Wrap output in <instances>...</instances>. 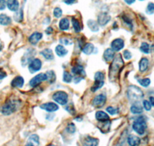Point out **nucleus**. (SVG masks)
Returning a JSON list of instances; mask_svg holds the SVG:
<instances>
[{
  "mask_svg": "<svg viewBox=\"0 0 154 146\" xmlns=\"http://www.w3.org/2000/svg\"><path fill=\"white\" fill-rule=\"evenodd\" d=\"M66 109L67 110V111L69 112L71 115H75V108H74V106L72 104H69L68 105H66Z\"/></svg>",
  "mask_w": 154,
  "mask_h": 146,
  "instance_id": "nucleus-42",
  "label": "nucleus"
},
{
  "mask_svg": "<svg viewBox=\"0 0 154 146\" xmlns=\"http://www.w3.org/2000/svg\"><path fill=\"white\" fill-rule=\"evenodd\" d=\"M140 1H143V0H140Z\"/></svg>",
  "mask_w": 154,
  "mask_h": 146,
  "instance_id": "nucleus-54",
  "label": "nucleus"
},
{
  "mask_svg": "<svg viewBox=\"0 0 154 146\" xmlns=\"http://www.w3.org/2000/svg\"><path fill=\"white\" fill-rule=\"evenodd\" d=\"M72 80V76L69 72L65 71L63 72V81L66 83H70Z\"/></svg>",
  "mask_w": 154,
  "mask_h": 146,
  "instance_id": "nucleus-34",
  "label": "nucleus"
},
{
  "mask_svg": "<svg viewBox=\"0 0 154 146\" xmlns=\"http://www.w3.org/2000/svg\"><path fill=\"white\" fill-rule=\"evenodd\" d=\"M46 34H48V35H51V34L53 32V28H51V27H48L46 30Z\"/></svg>",
  "mask_w": 154,
  "mask_h": 146,
  "instance_id": "nucleus-50",
  "label": "nucleus"
},
{
  "mask_svg": "<svg viewBox=\"0 0 154 146\" xmlns=\"http://www.w3.org/2000/svg\"><path fill=\"white\" fill-rule=\"evenodd\" d=\"M149 102H150L151 105L154 106V97H152V96L149 97Z\"/></svg>",
  "mask_w": 154,
  "mask_h": 146,
  "instance_id": "nucleus-52",
  "label": "nucleus"
},
{
  "mask_svg": "<svg viewBox=\"0 0 154 146\" xmlns=\"http://www.w3.org/2000/svg\"><path fill=\"white\" fill-rule=\"evenodd\" d=\"M59 27H60V29L62 31H66L69 28V19L66 18H64V19H62L60 22V24H59Z\"/></svg>",
  "mask_w": 154,
  "mask_h": 146,
  "instance_id": "nucleus-26",
  "label": "nucleus"
},
{
  "mask_svg": "<svg viewBox=\"0 0 154 146\" xmlns=\"http://www.w3.org/2000/svg\"><path fill=\"white\" fill-rule=\"evenodd\" d=\"M35 54V51L32 49H29L26 51V52L25 53L24 56L22 58V65L23 66H26L30 63V62L33 59L34 55Z\"/></svg>",
  "mask_w": 154,
  "mask_h": 146,
  "instance_id": "nucleus-8",
  "label": "nucleus"
},
{
  "mask_svg": "<svg viewBox=\"0 0 154 146\" xmlns=\"http://www.w3.org/2000/svg\"><path fill=\"white\" fill-rule=\"evenodd\" d=\"M14 19L17 22H21L23 19V9H19V10L16 11V14L14 16Z\"/></svg>",
  "mask_w": 154,
  "mask_h": 146,
  "instance_id": "nucleus-35",
  "label": "nucleus"
},
{
  "mask_svg": "<svg viewBox=\"0 0 154 146\" xmlns=\"http://www.w3.org/2000/svg\"><path fill=\"white\" fill-rule=\"evenodd\" d=\"M76 0H63V2H65L67 5H71V4H73Z\"/></svg>",
  "mask_w": 154,
  "mask_h": 146,
  "instance_id": "nucleus-49",
  "label": "nucleus"
},
{
  "mask_svg": "<svg viewBox=\"0 0 154 146\" xmlns=\"http://www.w3.org/2000/svg\"><path fill=\"white\" fill-rule=\"evenodd\" d=\"M99 140L95 138L90 137V136H86L83 141V144L87 146H96L98 145Z\"/></svg>",
  "mask_w": 154,
  "mask_h": 146,
  "instance_id": "nucleus-19",
  "label": "nucleus"
},
{
  "mask_svg": "<svg viewBox=\"0 0 154 146\" xmlns=\"http://www.w3.org/2000/svg\"><path fill=\"white\" fill-rule=\"evenodd\" d=\"M55 51H56V53L57 54V56H60V57H63V56H65L68 53L67 49L61 45H57L56 49H55Z\"/></svg>",
  "mask_w": 154,
  "mask_h": 146,
  "instance_id": "nucleus-25",
  "label": "nucleus"
},
{
  "mask_svg": "<svg viewBox=\"0 0 154 146\" xmlns=\"http://www.w3.org/2000/svg\"><path fill=\"white\" fill-rule=\"evenodd\" d=\"M87 25L89 29L91 30L92 32H96L99 31L98 24L94 20H89L87 23Z\"/></svg>",
  "mask_w": 154,
  "mask_h": 146,
  "instance_id": "nucleus-29",
  "label": "nucleus"
},
{
  "mask_svg": "<svg viewBox=\"0 0 154 146\" xmlns=\"http://www.w3.org/2000/svg\"><path fill=\"white\" fill-rule=\"evenodd\" d=\"M94 45L92 43H87L82 49V52L86 55L92 54L94 51Z\"/></svg>",
  "mask_w": 154,
  "mask_h": 146,
  "instance_id": "nucleus-28",
  "label": "nucleus"
},
{
  "mask_svg": "<svg viewBox=\"0 0 154 146\" xmlns=\"http://www.w3.org/2000/svg\"><path fill=\"white\" fill-rule=\"evenodd\" d=\"M143 108H145L146 111H150L151 108H152V105H151L149 102H148L147 100H144L143 102Z\"/></svg>",
  "mask_w": 154,
  "mask_h": 146,
  "instance_id": "nucleus-43",
  "label": "nucleus"
},
{
  "mask_svg": "<svg viewBox=\"0 0 154 146\" xmlns=\"http://www.w3.org/2000/svg\"><path fill=\"white\" fill-rule=\"evenodd\" d=\"M122 19H123V22H124L125 23H126V25H127V26H130V27H131L132 28V21L131 20H130V19H129V18L127 17V16H122Z\"/></svg>",
  "mask_w": 154,
  "mask_h": 146,
  "instance_id": "nucleus-44",
  "label": "nucleus"
},
{
  "mask_svg": "<svg viewBox=\"0 0 154 146\" xmlns=\"http://www.w3.org/2000/svg\"><path fill=\"white\" fill-rule=\"evenodd\" d=\"M103 85L104 81H95L94 84H93V85L91 88V90L93 91V92H96L97 90L101 89Z\"/></svg>",
  "mask_w": 154,
  "mask_h": 146,
  "instance_id": "nucleus-31",
  "label": "nucleus"
},
{
  "mask_svg": "<svg viewBox=\"0 0 154 146\" xmlns=\"http://www.w3.org/2000/svg\"><path fill=\"white\" fill-rule=\"evenodd\" d=\"M72 73L76 76L82 77V78H84L85 75H86L84 68H83V66L80 65H77L74 66L72 68Z\"/></svg>",
  "mask_w": 154,
  "mask_h": 146,
  "instance_id": "nucleus-13",
  "label": "nucleus"
},
{
  "mask_svg": "<svg viewBox=\"0 0 154 146\" xmlns=\"http://www.w3.org/2000/svg\"><path fill=\"white\" fill-rule=\"evenodd\" d=\"M128 144L131 146H135V145H139L140 144V138L138 136L136 135H130L127 138Z\"/></svg>",
  "mask_w": 154,
  "mask_h": 146,
  "instance_id": "nucleus-23",
  "label": "nucleus"
},
{
  "mask_svg": "<svg viewBox=\"0 0 154 146\" xmlns=\"http://www.w3.org/2000/svg\"><path fill=\"white\" fill-rule=\"evenodd\" d=\"M40 54L47 60H53L54 59V55H53V51L49 49H46L40 52Z\"/></svg>",
  "mask_w": 154,
  "mask_h": 146,
  "instance_id": "nucleus-24",
  "label": "nucleus"
},
{
  "mask_svg": "<svg viewBox=\"0 0 154 146\" xmlns=\"http://www.w3.org/2000/svg\"><path fill=\"white\" fill-rule=\"evenodd\" d=\"M148 66H149V60L146 58H143V59H141V60L140 61V63H139L140 71H142V72L146 71L147 68H148Z\"/></svg>",
  "mask_w": 154,
  "mask_h": 146,
  "instance_id": "nucleus-22",
  "label": "nucleus"
},
{
  "mask_svg": "<svg viewBox=\"0 0 154 146\" xmlns=\"http://www.w3.org/2000/svg\"><path fill=\"white\" fill-rule=\"evenodd\" d=\"M123 56H124V58L126 59V60H129V59H130L132 58L131 52H130L129 50L124 51V52H123Z\"/></svg>",
  "mask_w": 154,
  "mask_h": 146,
  "instance_id": "nucleus-45",
  "label": "nucleus"
},
{
  "mask_svg": "<svg viewBox=\"0 0 154 146\" xmlns=\"http://www.w3.org/2000/svg\"><path fill=\"white\" fill-rule=\"evenodd\" d=\"M13 88H23L24 85V78L22 76H16L11 83Z\"/></svg>",
  "mask_w": 154,
  "mask_h": 146,
  "instance_id": "nucleus-18",
  "label": "nucleus"
},
{
  "mask_svg": "<svg viewBox=\"0 0 154 146\" xmlns=\"http://www.w3.org/2000/svg\"><path fill=\"white\" fill-rule=\"evenodd\" d=\"M115 57V51L112 49H107L103 53V59L106 62H109L112 60H113Z\"/></svg>",
  "mask_w": 154,
  "mask_h": 146,
  "instance_id": "nucleus-15",
  "label": "nucleus"
},
{
  "mask_svg": "<svg viewBox=\"0 0 154 146\" xmlns=\"http://www.w3.org/2000/svg\"><path fill=\"white\" fill-rule=\"evenodd\" d=\"M40 108L48 112H53L59 109V106L54 102H47L40 105Z\"/></svg>",
  "mask_w": 154,
  "mask_h": 146,
  "instance_id": "nucleus-11",
  "label": "nucleus"
},
{
  "mask_svg": "<svg viewBox=\"0 0 154 146\" xmlns=\"http://www.w3.org/2000/svg\"><path fill=\"white\" fill-rule=\"evenodd\" d=\"M146 127V120L145 117L143 116L137 117L133 124V130L140 135H142L145 133Z\"/></svg>",
  "mask_w": 154,
  "mask_h": 146,
  "instance_id": "nucleus-4",
  "label": "nucleus"
},
{
  "mask_svg": "<svg viewBox=\"0 0 154 146\" xmlns=\"http://www.w3.org/2000/svg\"><path fill=\"white\" fill-rule=\"evenodd\" d=\"M12 23V19L5 14L0 15V24L2 26H9Z\"/></svg>",
  "mask_w": 154,
  "mask_h": 146,
  "instance_id": "nucleus-27",
  "label": "nucleus"
},
{
  "mask_svg": "<svg viewBox=\"0 0 154 146\" xmlns=\"http://www.w3.org/2000/svg\"><path fill=\"white\" fill-rule=\"evenodd\" d=\"M6 7V1L5 0H0V10H4Z\"/></svg>",
  "mask_w": 154,
  "mask_h": 146,
  "instance_id": "nucleus-47",
  "label": "nucleus"
},
{
  "mask_svg": "<svg viewBox=\"0 0 154 146\" xmlns=\"http://www.w3.org/2000/svg\"><path fill=\"white\" fill-rule=\"evenodd\" d=\"M72 26H73V29L76 32H79L82 30V26H81L80 23L78 21V19H75V18H72Z\"/></svg>",
  "mask_w": 154,
  "mask_h": 146,
  "instance_id": "nucleus-30",
  "label": "nucleus"
},
{
  "mask_svg": "<svg viewBox=\"0 0 154 146\" xmlns=\"http://www.w3.org/2000/svg\"><path fill=\"white\" fill-rule=\"evenodd\" d=\"M104 78H105L104 74L102 71H97L95 74V81H104Z\"/></svg>",
  "mask_w": 154,
  "mask_h": 146,
  "instance_id": "nucleus-38",
  "label": "nucleus"
},
{
  "mask_svg": "<svg viewBox=\"0 0 154 146\" xmlns=\"http://www.w3.org/2000/svg\"><path fill=\"white\" fill-rule=\"evenodd\" d=\"M146 13L147 14H153L154 13V3L152 2H149L148 5H147L146 9Z\"/></svg>",
  "mask_w": 154,
  "mask_h": 146,
  "instance_id": "nucleus-40",
  "label": "nucleus"
},
{
  "mask_svg": "<svg viewBox=\"0 0 154 146\" xmlns=\"http://www.w3.org/2000/svg\"><path fill=\"white\" fill-rule=\"evenodd\" d=\"M111 17L106 12H101L98 16V23L100 26H106L109 22L110 21Z\"/></svg>",
  "mask_w": 154,
  "mask_h": 146,
  "instance_id": "nucleus-12",
  "label": "nucleus"
},
{
  "mask_svg": "<svg viewBox=\"0 0 154 146\" xmlns=\"http://www.w3.org/2000/svg\"><path fill=\"white\" fill-rule=\"evenodd\" d=\"M68 95L66 92H63V91H59V92H55L53 96V99L58 104L65 105L68 102Z\"/></svg>",
  "mask_w": 154,
  "mask_h": 146,
  "instance_id": "nucleus-5",
  "label": "nucleus"
},
{
  "mask_svg": "<svg viewBox=\"0 0 154 146\" xmlns=\"http://www.w3.org/2000/svg\"><path fill=\"white\" fill-rule=\"evenodd\" d=\"M53 14H54L55 17L56 18H60L63 15V11L60 8L56 7L54 9V11H53Z\"/></svg>",
  "mask_w": 154,
  "mask_h": 146,
  "instance_id": "nucleus-41",
  "label": "nucleus"
},
{
  "mask_svg": "<svg viewBox=\"0 0 154 146\" xmlns=\"http://www.w3.org/2000/svg\"><path fill=\"white\" fill-rule=\"evenodd\" d=\"M67 132L70 133V134H73L75 132V126L73 123H69L67 125L66 129Z\"/></svg>",
  "mask_w": 154,
  "mask_h": 146,
  "instance_id": "nucleus-39",
  "label": "nucleus"
},
{
  "mask_svg": "<svg viewBox=\"0 0 154 146\" xmlns=\"http://www.w3.org/2000/svg\"><path fill=\"white\" fill-rule=\"evenodd\" d=\"M46 80H47V77H46V74L40 73V74L35 75V77L32 78L31 81L29 82V85H31L32 87H36L37 85H38Z\"/></svg>",
  "mask_w": 154,
  "mask_h": 146,
  "instance_id": "nucleus-6",
  "label": "nucleus"
},
{
  "mask_svg": "<svg viewBox=\"0 0 154 146\" xmlns=\"http://www.w3.org/2000/svg\"><path fill=\"white\" fill-rule=\"evenodd\" d=\"M6 76V73L3 71V70L0 69V79H2Z\"/></svg>",
  "mask_w": 154,
  "mask_h": 146,
  "instance_id": "nucleus-48",
  "label": "nucleus"
},
{
  "mask_svg": "<svg viewBox=\"0 0 154 146\" xmlns=\"http://www.w3.org/2000/svg\"><path fill=\"white\" fill-rule=\"evenodd\" d=\"M96 120L100 121V122H106V121H109V116L106 113L105 111H98L96 113Z\"/></svg>",
  "mask_w": 154,
  "mask_h": 146,
  "instance_id": "nucleus-20",
  "label": "nucleus"
},
{
  "mask_svg": "<svg viewBox=\"0 0 154 146\" xmlns=\"http://www.w3.org/2000/svg\"><path fill=\"white\" fill-rule=\"evenodd\" d=\"M20 106V101L16 99H10L0 108V112L5 115H9L17 111Z\"/></svg>",
  "mask_w": 154,
  "mask_h": 146,
  "instance_id": "nucleus-2",
  "label": "nucleus"
},
{
  "mask_svg": "<svg viewBox=\"0 0 154 146\" xmlns=\"http://www.w3.org/2000/svg\"><path fill=\"white\" fill-rule=\"evenodd\" d=\"M111 47L115 52H119L124 47V41L122 38H116L112 41V44H111Z\"/></svg>",
  "mask_w": 154,
  "mask_h": 146,
  "instance_id": "nucleus-10",
  "label": "nucleus"
},
{
  "mask_svg": "<svg viewBox=\"0 0 154 146\" xmlns=\"http://www.w3.org/2000/svg\"><path fill=\"white\" fill-rule=\"evenodd\" d=\"M140 51L145 54H149L150 52V47H149V44L143 42V43L141 44V46H140Z\"/></svg>",
  "mask_w": 154,
  "mask_h": 146,
  "instance_id": "nucleus-33",
  "label": "nucleus"
},
{
  "mask_svg": "<svg viewBox=\"0 0 154 146\" xmlns=\"http://www.w3.org/2000/svg\"><path fill=\"white\" fill-rule=\"evenodd\" d=\"M6 5L8 9L12 12H16L19 9V3L17 0H7Z\"/></svg>",
  "mask_w": 154,
  "mask_h": 146,
  "instance_id": "nucleus-17",
  "label": "nucleus"
},
{
  "mask_svg": "<svg viewBox=\"0 0 154 146\" xmlns=\"http://www.w3.org/2000/svg\"><path fill=\"white\" fill-rule=\"evenodd\" d=\"M46 77H47V80L49 81L50 83H53L56 81V75L53 71H48L46 72Z\"/></svg>",
  "mask_w": 154,
  "mask_h": 146,
  "instance_id": "nucleus-32",
  "label": "nucleus"
},
{
  "mask_svg": "<svg viewBox=\"0 0 154 146\" xmlns=\"http://www.w3.org/2000/svg\"><path fill=\"white\" fill-rule=\"evenodd\" d=\"M42 68V62L40 59H33L30 62L29 65V70L31 73H35L36 71H39Z\"/></svg>",
  "mask_w": 154,
  "mask_h": 146,
  "instance_id": "nucleus-9",
  "label": "nucleus"
},
{
  "mask_svg": "<svg viewBox=\"0 0 154 146\" xmlns=\"http://www.w3.org/2000/svg\"><path fill=\"white\" fill-rule=\"evenodd\" d=\"M106 111L109 114L114 115H116L117 113H119V109H118L117 108L112 107V106H109V107H107L106 108Z\"/></svg>",
  "mask_w": 154,
  "mask_h": 146,
  "instance_id": "nucleus-37",
  "label": "nucleus"
},
{
  "mask_svg": "<svg viewBox=\"0 0 154 146\" xmlns=\"http://www.w3.org/2000/svg\"><path fill=\"white\" fill-rule=\"evenodd\" d=\"M60 42L63 45H70L71 44V41L67 38H62L60 40Z\"/></svg>",
  "mask_w": 154,
  "mask_h": 146,
  "instance_id": "nucleus-46",
  "label": "nucleus"
},
{
  "mask_svg": "<svg viewBox=\"0 0 154 146\" xmlns=\"http://www.w3.org/2000/svg\"><path fill=\"white\" fill-rule=\"evenodd\" d=\"M138 82L140 85L143 86V87L146 88L150 85V79L149 78H143V79H139Z\"/></svg>",
  "mask_w": 154,
  "mask_h": 146,
  "instance_id": "nucleus-36",
  "label": "nucleus"
},
{
  "mask_svg": "<svg viewBox=\"0 0 154 146\" xmlns=\"http://www.w3.org/2000/svg\"><path fill=\"white\" fill-rule=\"evenodd\" d=\"M130 111L133 114H141L143 111V108L142 105L140 104V102L137 101L134 102V103L132 105Z\"/></svg>",
  "mask_w": 154,
  "mask_h": 146,
  "instance_id": "nucleus-14",
  "label": "nucleus"
},
{
  "mask_svg": "<svg viewBox=\"0 0 154 146\" xmlns=\"http://www.w3.org/2000/svg\"><path fill=\"white\" fill-rule=\"evenodd\" d=\"M123 65H124V62L121 57V55H117L114 57L113 61L110 65L109 70V78L110 81L113 82L116 79V77L123 67Z\"/></svg>",
  "mask_w": 154,
  "mask_h": 146,
  "instance_id": "nucleus-1",
  "label": "nucleus"
},
{
  "mask_svg": "<svg viewBox=\"0 0 154 146\" xmlns=\"http://www.w3.org/2000/svg\"><path fill=\"white\" fill-rule=\"evenodd\" d=\"M2 44L0 43V51L2 50Z\"/></svg>",
  "mask_w": 154,
  "mask_h": 146,
  "instance_id": "nucleus-53",
  "label": "nucleus"
},
{
  "mask_svg": "<svg viewBox=\"0 0 154 146\" xmlns=\"http://www.w3.org/2000/svg\"><path fill=\"white\" fill-rule=\"evenodd\" d=\"M106 102V96L104 94H100L96 96L93 99L92 104L96 108H102L105 105Z\"/></svg>",
  "mask_w": 154,
  "mask_h": 146,
  "instance_id": "nucleus-7",
  "label": "nucleus"
},
{
  "mask_svg": "<svg viewBox=\"0 0 154 146\" xmlns=\"http://www.w3.org/2000/svg\"><path fill=\"white\" fill-rule=\"evenodd\" d=\"M124 1L128 4V5H131V4L134 3L136 0H124Z\"/></svg>",
  "mask_w": 154,
  "mask_h": 146,
  "instance_id": "nucleus-51",
  "label": "nucleus"
},
{
  "mask_svg": "<svg viewBox=\"0 0 154 146\" xmlns=\"http://www.w3.org/2000/svg\"><path fill=\"white\" fill-rule=\"evenodd\" d=\"M127 96L130 101L137 102L143 97V92L136 85H130L127 89Z\"/></svg>",
  "mask_w": 154,
  "mask_h": 146,
  "instance_id": "nucleus-3",
  "label": "nucleus"
},
{
  "mask_svg": "<svg viewBox=\"0 0 154 146\" xmlns=\"http://www.w3.org/2000/svg\"><path fill=\"white\" fill-rule=\"evenodd\" d=\"M42 34L40 32H34L32 33L29 38V41L32 45H36L39 41L42 39Z\"/></svg>",
  "mask_w": 154,
  "mask_h": 146,
  "instance_id": "nucleus-16",
  "label": "nucleus"
},
{
  "mask_svg": "<svg viewBox=\"0 0 154 146\" xmlns=\"http://www.w3.org/2000/svg\"><path fill=\"white\" fill-rule=\"evenodd\" d=\"M39 144V137L37 135H32L29 138L26 145H38Z\"/></svg>",
  "mask_w": 154,
  "mask_h": 146,
  "instance_id": "nucleus-21",
  "label": "nucleus"
}]
</instances>
